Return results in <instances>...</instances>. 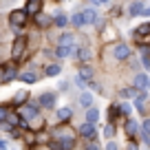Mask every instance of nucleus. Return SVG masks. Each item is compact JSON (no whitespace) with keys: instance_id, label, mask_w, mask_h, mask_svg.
I'll return each mask as SVG.
<instances>
[{"instance_id":"f257e3e1","label":"nucleus","mask_w":150,"mask_h":150,"mask_svg":"<svg viewBox=\"0 0 150 150\" xmlns=\"http://www.w3.org/2000/svg\"><path fill=\"white\" fill-rule=\"evenodd\" d=\"M27 20H29V13L24 9H13L9 13V24L16 27V29H22L24 24H27Z\"/></svg>"},{"instance_id":"f03ea898","label":"nucleus","mask_w":150,"mask_h":150,"mask_svg":"<svg viewBox=\"0 0 150 150\" xmlns=\"http://www.w3.org/2000/svg\"><path fill=\"white\" fill-rule=\"evenodd\" d=\"M27 47H29V42H27V38H24V35L16 38L13 47H11V57H13V60H20V57L24 55V51H27Z\"/></svg>"},{"instance_id":"7ed1b4c3","label":"nucleus","mask_w":150,"mask_h":150,"mask_svg":"<svg viewBox=\"0 0 150 150\" xmlns=\"http://www.w3.org/2000/svg\"><path fill=\"white\" fill-rule=\"evenodd\" d=\"M80 137H82V139H86V141H93V139H97V130H95V124L84 122V124L80 126Z\"/></svg>"},{"instance_id":"20e7f679","label":"nucleus","mask_w":150,"mask_h":150,"mask_svg":"<svg viewBox=\"0 0 150 150\" xmlns=\"http://www.w3.org/2000/svg\"><path fill=\"white\" fill-rule=\"evenodd\" d=\"M38 106L40 108H53L55 106V93H51V91L42 93L40 97H38Z\"/></svg>"},{"instance_id":"39448f33","label":"nucleus","mask_w":150,"mask_h":150,"mask_svg":"<svg viewBox=\"0 0 150 150\" xmlns=\"http://www.w3.org/2000/svg\"><path fill=\"white\" fill-rule=\"evenodd\" d=\"M38 115H40V106H35V104H22V112H20V117L35 119Z\"/></svg>"},{"instance_id":"423d86ee","label":"nucleus","mask_w":150,"mask_h":150,"mask_svg":"<svg viewBox=\"0 0 150 150\" xmlns=\"http://www.w3.org/2000/svg\"><path fill=\"white\" fill-rule=\"evenodd\" d=\"M18 77V66L13 64V62H9V64H5V75H2V84H9L11 80H16Z\"/></svg>"},{"instance_id":"0eeeda50","label":"nucleus","mask_w":150,"mask_h":150,"mask_svg":"<svg viewBox=\"0 0 150 150\" xmlns=\"http://www.w3.org/2000/svg\"><path fill=\"white\" fill-rule=\"evenodd\" d=\"M112 55L117 57V60H128L130 57V47L128 44H115L112 47Z\"/></svg>"},{"instance_id":"6e6552de","label":"nucleus","mask_w":150,"mask_h":150,"mask_svg":"<svg viewBox=\"0 0 150 150\" xmlns=\"http://www.w3.org/2000/svg\"><path fill=\"white\" fill-rule=\"evenodd\" d=\"M80 13H82V20H84V27L86 24H95L97 22V11H95L93 7H86V9H82Z\"/></svg>"},{"instance_id":"1a4fd4ad","label":"nucleus","mask_w":150,"mask_h":150,"mask_svg":"<svg viewBox=\"0 0 150 150\" xmlns=\"http://www.w3.org/2000/svg\"><path fill=\"white\" fill-rule=\"evenodd\" d=\"M24 11H27L29 16H38L42 11V2H40V0H27V2H24Z\"/></svg>"},{"instance_id":"9d476101","label":"nucleus","mask_w":150,"mask_h":150,"mask_svg":"<svg viewBox=\"0 0 150 150\" xmlns=\"http://www.w3.org/2000/svg\"><path fill=\"white\" fill-rule=\"evenodd\" d=\"M20 82H24V84H35L38 82V73L35 71H22V73H18Z\"/></svg>"},{"instance_id":"9b49d317","label":"nucleus","mask_w":150,"mask_h":150,"mask_svg":"<svg viewBox=\"0 0 150 150\" xmlns=\"http://www.w3.org/2000/svg\"><path fill=\"white\" fill-rule=\"evenodd\" d=\"M148 86H150V77H148V75H144V73L135 75V88H139V91H146Z\"/></svg>"},{"instance_id":"f8f14e48","label":"nucleus","mask_w":150,"mask_h":150,"mask_svg":"<svg viewBox=\"0 0 150 150\" xmlns=\"http://www.w3.org/2000/svg\"><path fill=\"white\" fill-rule=\"evenodd\" d=\"M73 55L77 57L80 62H88V60H91V51H88L86 47H75V49H73Z\"/></svg>"},{"instance_id":"ddd939ff","label":"nucleus","mask_w":150,"mask_h":150,"mask_svg":"<svg viewBox=\"0 0 150 150\" xmlns=\"http://www.w3.org/2000/svg\"><path fill=\"white\" fill-rule=\"evenodd\" d=\"M55 117L60 119V122H71V117H73V110H71L69 106H64V108H57V112H55Z\"/></svg>"},{"instance_id":"4468645a","label":"nucleus","mask_w":150,"mask_h":150,"mask_svg":"<svg viewBox=\"0 0 150 150\" xmlns=\"http://www.w3.org/2000/svg\"><path fill=\"white\" fill-rule=\"evenodd\" d=\"M144 2H139V0H135V2H130V7H128V13L132 16V18H135V16H141L144 13Z\"/></svg>"},{"instance_id":"2eb2a0df","label":"nucleus","mask_w":150,"mask_h":150,"mask_svg":"<svg viewBox=\"0 0 150 150\" xmlns=\"http://www.w3.org/2000/svg\"><path fill=\"white\" fill-rule=\"evenodd\" d=\"M124 130H126V135H128V137H135V135H137V130H139V126H137L135 119H126V124H124Z\"/></svg>"},{"instance_id":"dca6fc26","label":"nucleus","mask_w":150,"mask_h":150,"mask_svg":"<svg viewBox=\"0 0 150 150\" xmlns=\"http://www.w3.org/2000/svg\"><path fill=\"white\" fill-rule=\"evenodd\" d=\"M73 49L75 47H64V44H57V49H55V57H69V55H73Z\"/></svg>"},{"instance_id":"f3484780","label":"nucleus","mask_w":150,"mask_h":150,"mask_svg":"<svg viewBox=\"0 0 150 150\" xmlns=\"http://www.w3.org/2000/svg\"><path fill=\"white\" fill-rule=\"evenodd\" d=\"M57 44H64V47H75V38H73V33H62L60 38H57Z\"/></svg>"},{"instance_id":"a211bd4d","label":"nucleus","mask_w":150,"mask_h":150,"mask_svg":"<svg viewBox=\"0 0 150 150\" xmlns=\"http://www.w3.org/2000/svg\"><path fill=\"white\" fill-rule=\"evenodd\" d=\"M60 73H62L60 64H47L44 66V75H47V77H55V75H60Z\"/></svg>"},{"instance_id":"6ab92c4d","label":"nucleus","mask_w":150,"mask_h":150,"mask_svg":"<svg viewBox=\"0 0 150 150\" xmlns=\"http://www.w3.org/2000/svg\"><path fill=\"white\" fill-rule=\"evenodd\" d=\"M93 66H88V64H84V66H80V71H77V75H80V77H84L86 82L88 80H93Z\"/></svg>"},{"instance_id":"aec40b11","label":"nucleus","mask_w":150,"mask_h":150,"mask_svg":"<svg viewBox=\"0 0 150 150\" xmlns=\"http://www.w3.org/2000/svg\"><path fill=\"white\" fill-rule=\"evenodd\" d=\"M97 119H99V110L95 106H88V108H86V122L97 124Z\"/></svg>"},{"instance_id":"412c9836","label":"nucleus","mask_w":150,"mask_h":150,"mask_svg":"<svg viewBox=\"0 0 150 150\" xmlns=\"http://www.w3.org/2000/svg\"><path fill=\"white\" fill-rule=\"evenodd\" d=\"M53 22H55V27H60V29H64L66 24H69V18H66L62 11H57L55 16H53Z\"/></svg>"},{"instance_id":"4be33fe9","label":"nucleus","mask_w":150,"mask_h":150,"mask_svg":"<svg viewBox=\"0 0 150 150\" xmlns=\"http://www.w3.org/2000/svg\"><path fill=\"white\" fill-rule=\"evenodd\" d=\"M80 106H84V108L93 106V95H91V93H82L80 95Z\"/></svg>"},{"instance_id":"5701e85b","label":"nucleus","mask_w":150,"mask_h":150,"mask_svg":"<svg viewBox=\"0 0 150 150\" xmlns=\"http://www.w3.org/2000/svg\"><path fill=\"white\" fill-rule=\"evenodd\" d=\"M144 35H150V22L148 24H141V27L139 29H137V40H139V38H144Z\"/></svg>"},{"instance_id":"b1692460","label":"nucleus","mask_w":150,"mask_h":150,"mask_svg":"<svg viewBox=\"0 0 150 150\" xmlns=\"http://www.w3.org/2000/svg\"><path fill=\"white\" fill-rule=\"evenodd\" d=\"M71 22H73V27H75V29L84 27V20H82V13H80V11H77V13H73V18H71Z\"/></svg>"},{"instance_id":"393cba45","label":"nucleus","mask_w":150,"mask_h":150,"mask_svg":"<svg viewBox=\"0 0 150 150\" xmlns=\"http://www.w3.org/2000/svg\"><path fill=\"white\" fill-rule=\"evenodd\" d=\"M141 60H144L146 69H150V49H148V47H144V49H141Z\"/></svg>"},{"instance_id":"a878e982","label":"nucleus","mask_w":150,"mask_h":150,"mask_svg":"<svg viewBox=\"0 0 150 150\" xmlns=\"http://www.w3.org/2000/svg\"><path fill=\"white\" fill-rule=\"evenodd\" d=\"M24 99H29V93H27V91H18L16 97H13V102L16 104H24Z\"/></svg>"},{"instance_id":"bb28decb","label":"nucleus","mask_w":150,"mask_h":150,"mask_svg":"<svg viewBox=\"0 0 150 150\" xmlns=\"http://www.w3.org/2000/svg\"><path fill=\"white\" fill-rule=\"evenodd\" d=\"M137 93H139V88H135V86H132V88H124L122 91V97H135Z\"/></svg>"},{"instance_id":"cd10ccee","label":"nucleus","mask_w":150,"mask_h":150,"mask_svg":"<svg viewBox=\"0 0 150 150\" xmlns=\"http://www.w3.org/2000/svg\"><path fill=\"white\" fill-rule=\"evenodd\" d=\"M75 86H80V88H86V86H88V82H86L84 77H80V75H75Z\"/></svg>"},{"instance_id":"c85d7f7f","label":"nucleus","mask_w":150,"mask_h":150,"mask_svg":"<svg viewBox=\"0 0 150 150\" xmlns=\"http://www.w3.org/2000/svg\"><path fill=\"white\" fill-rule=\"evenodd\" d=\"M119 112L128 117V115H130V104H126V102H124V104H119Z\"/></svg>"},{"instance_id":"c756f323","label":"nucleus","mask_w":150,"mask_h":150,"mask_svg":"<svg viewBox=\"0 0 150 150\" xmlns=\"http://www.w3.org/2000/svg\"><path fill=\"white\" fill-rule=\"evenodd\" d=\"M141 135H150V119H144V124H141Z\"/></svg>"},{"instance_id":"7c9ffc66","label":"nucleus","mask_w":150,"mask_h":150,"mask_svg":"<svg viewBox=\"0 0 150 150\" xmlns=\"http://www.w3.org/2000/svg\"><path fill=\"white\" fill-rule=\"evenodd\" d=\"M119 106H110V122H115V117H119Z\"/></svg>"},{"instance_id":"2f4dec72","label":"nucleus","mask_w":150,"mask_h":150,"mask_svg":"<svg viewBox=\"0 0 150 150\" xmlns=\"http://www.w3.org/2000/svg\"><path fill=\"white\" fill-rule=\"evenodd\" d=\"M104 135H106V137H115V126H112V124H108V126L104 128Z\"/></svg>"},{"instance_id":"473e14b6","label":"nucleus","mask_w":150,"mask_h":150,"mask_svg":"<svg viewBox=\"0 0 150 150\" xmlns=\"http://www.w3.org/2000/svg\"><path fill=\"white\" fill-rule=\"evenodd\" d=\"M38 22H40V27H49V22H51V20H49V18H44V16H40V13H38Z\"/></svg>"},{"instance_id":"72a5a7b5","label":"nucleus","mask_w":150,"mask_h":150,"mask_svg":"<svg viewBox=\"0 0 150 150\" xmlns=\"http://www.w3.org/2000/svg\"><path fill=\"white\" fill-rule=\"evenodd\" d=\"M7 112H9V108H7V106H0V124L5 122V117H7Z\"/></svg>"},{"instance_id":"f704fd0d","label":"nucleus","mask_w":150,"mask_h":150,"mask_svg":"<svg viewBox=\"0 0 150 150\" xmlns=\"http://www.w3.org/2000/svg\"><path fill=\"white\" fill-rule=\"evenodd\" d=\"M106 148H108V150H115V148H117V144H115V141H108Z\"/></svg>"},{"instance_id":"c9c22d12","label":"nucleus","mask_w":150,"mask_h":150,"mask_svg":"<svg viewBox=\"0 0 150 150\" xmlns=\"http://www.w3.org/2000/svg\"><path fill=\"white\" fill-rule=\"evenodd\" d=\"M110 0H93V5H108Z\"/></svg>"},{"instance_id":"e433bc0d","label":"nucleus","mask_w":150,"mask_h":150,"mask_svg":"<svg viewBox=\"0 0 150 150\" xmlns=\"http://www.w3.org/2000/svg\"><path fill=\"white\" fill-rule=\"evenodd\" d=\"M60 91H69V82H62V84H60Z\"/></svg>"},{"instance_id":"4c0bfd02","label":"nucleus","mask_w":150,"mask_h":150,"mask_svg":"<svg viewBox=\"0 0 150 150\" xmlns=\"http://www.w3.org/2000/svg\"><path fill=\"white\" fill-rule=\"evenodd\" d=\"M7 146H9V144H7L5 139H0V150H2V148H7Z\"/></svg>"},{"instance_id":"58836bf2","label":"nucleus","mask_w":150,"mask_h":150,"mask_svg":"<svg viewBox=\"0 0 150 150\" xmlns=\"http://www.w3.org/2000/svg\"><path fill=\"white\" fill-rule=\"evenodd\" d=\"M141 16H150V7H148V9H144V13H141Z\"/></svg>"},{"instance_id":"ea45409f","label":"nucleus","mask_w":150,"mask_h":150,"mask_svg":"<svg viewBox=\"0 0 150 150\" xmlns=\"http://www.w3.org/2000/svg\"><path fill=\"white\" fill-rule=\"evenodd\" d=\"M57 2H62V0H57Z\"/></svg>"}]
</instances>
